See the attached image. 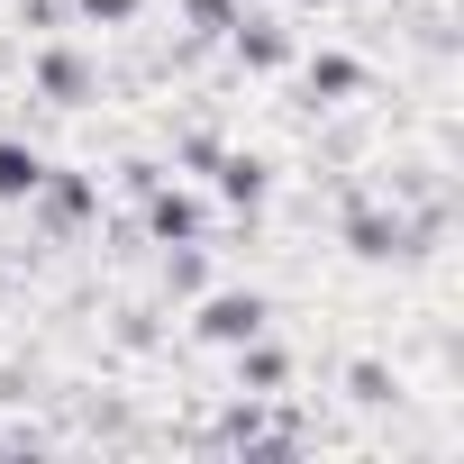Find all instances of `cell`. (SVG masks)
Returning a JSON list of instances; mask_svg holds the SVG:
<instances>
[{
    "label": "cell",
    "mask_w": 464,
    "mask_h": 464,
    "mask_svg": "<svg viewBox=\"0 0 464 464\" xmlns=\"http://www.w3.org/2000/svg\"><path fill=\"white\" fill-rule=\"evenodd\" d=\"M200 337H209V346H246V337H265V292H218V301L200 310Z\"/></svg>",
    "instance_id": "obj_1"
},
{
    "label": "cell",
    "mask_w": 464,
    "mask_h": 464,
    "mask_svg": "<svg viewBox=\"0 0 464 464\" xmlns=\"http://www.w3.org/2000/svg\"><path fill=\"white\" fill-rule=\"evenodd\" d=\"M137 182H146V173H137ZM146 227H155V237H164V246H182V237H191V227H200V209H191L182 191H155V182H146Z\"/></svg>",
    "instance_id": "obj_2"
},
{
    "label": "cell",
    "mask_w": 464,
    "mask_h": 464,
    "mask_svg": "<svg viewBox=\"0 0 464 464\" xmlns=\"http://www.w3.org/2000/svg\"><path fill=\"white\" fill-rule=\"evenodd\" d=\"M37 182H46V155L19 146V137H0V200H28Z\"/></svg>",
    "instance_id": "obj_3"
},
{
    "label": "cell",
    "mask_w": 464,
    "mask_h": 464,
    "mask_svg": "<svg viewBox=\"0 0 464 464\" xmlns=\"http://www.w3.org/2000/svg\"><path fill=\"white\" fill-rule=\"evenodd\" d=\"M37 82H46V92H55L64 110H82V101H92V64H82V55H64V46H55V55L37 64Z\"/></svg>",
    "instance_id": "obj_4"
},
{
    "label": "cell",
    "mask_w": 464,
    "mask_h": 464,
    "mask_svg": "<svg viewBox=\"0 0 464 464\" xmlns=\"http://www.w3.org/2000/svg\"><path fill=\"white\" fill-rule=\"evenodd\" d=\"M218 191L256 209V200H265V155H218Z\"/></svg>",
    "instance_id": "obj_5"
},
{
    "label": "cell",
    "mask_w": 464,
    "mask_h": 464,
    "mask_svg": "<svg viewBox=\"0 0 464 464\" xmlns=\"http://www.w3.org/2000/svg\"><path fill=\"white\" fill-rule=\"evenodd\" d=\"M164 283H173V292H200V283H209V265H200V246H191V237L164 256Z\"/></svg>",
    "instance_id": "obj_6"
},
{
    "label": "cell",
    "mask_w": 464,
    "mask_h": 464,
    "mask_svg": "<svg viewBox=\"0 0 464 464\" xmlns=\"http://www.w3.org/2000/svg\"><path fill=\"white\" fill-rule=\"evenodd\" d=\"M237 46H246V64H283V55H292L283 28H237Z\"/></svg>",
    "instance_id": "obj_7"
},
{
    "label": "cell",
    "mask_w": 464,
    "mask_h": 464,
    "mask_svg": "<svg viewBox=\"0 0 464 464\" xmlns=\"http://www.w3.org/2000/svg\"><path fill=\"white\" fill-rule=\"evenodd\" d=\"M246 382H256V392H274V382H283V355H274L265 337H246Z\"/></svg>",
    "instance_id": "obj_8"
},
{
    "label": "cell",
    "mask_w": 464,
    "mask_h": 464,
    "mask_svg": "<svg viewBox=\"0 0 464 464\" xmlns=\"http://www.w3.org/2000/svg\"><path fill=\"white\" fill-rule=\"evenodd\" d=\"M310 82H319V92H355V82H364V73H355V64H346V55H319V64H310Z\"/></svg>",
    "instance_id": "obj_9"
},
{
    "label": "cell",
    "mask_w": 464,
    "mask_h": 464,
    "mask_svg": "<svg viewBox=\"0 0 464 464\" xmlns=\"http://www.w3.org/2000/svg\"><path fill=\"white\" fill-rule=\"evenodd\" d=\"M346 382H355V401H364V410H382V401H392V373H382V364H355Z\"/></svg>",
    "instance_id": "obj_10"
},
{
    "label": "cell",
    "mask_w": 464,
    "mask_h": 464,
    "mask_svg": "<svg viewBox=\"0 0 464 464\" xmlns=\"http://www.w3.org/2000/svg\"><path fill=\"white\" fill-rule=\"evenodd\" d=\"M82 10H92V19H110V28H119V19H137V0H82Z\"/></svg>",
    "instance_id": "obj_11"
},
{
    "label": "cell",
    "mask_w": 464,
    "mask_h": 464,
    "mask_svg": "<svg viewBox=\"0 0 464 464\" xmlns=\"http://www.w3.org/2000/svg\"><path fill=\"white\" fill-rule=\"evenodd\" d=\"M191 19H200V28H237V19H227V0H191Z\"/></svg>",
    "instance_id": "obj_12"
}]
</instances>
